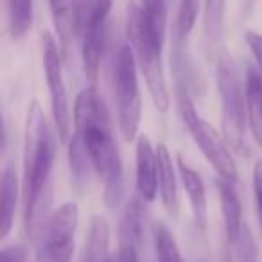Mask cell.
<instances>
[{
    "mask_svg": "<svg viewBox=\"0 0 262 262\" xmlns=\"http://www.w3.org/2000/svg\"><path fill=\"white\" fill-rule=\"evenodd\" d=\"M74 126L81 137L92 167L102 182V198L110 208L117 207L122 198V160L117 142L113 139L110 113L102 97L95 86H86L81 90L74 102Z\"/></svg>",
    "mask_w": 262,
    "mask_h": 262,
    "instance_id": "obj_1",
    "label": "cell"
},
{
    "mask_svg": "<svg viewBox=\"0 0 262 262\" xmlns=\"http://www.w3.org/2000/svg\"><path fill=\"white\" fill-rule=\"evenodd\" d=\"M56 144L40 102L33 101L26 117L24 139V201H26V225L31 237L38 239L41 230L40 215L43 214L45 194L49 190Z\"/></svg>",
    "mask_w": 262,
    "mask_h": 262,
    "instance_id": "obj_2",
    "label": "cell"
},
{
    "mask_svg": "<svg viewBox=\"0 0 262 262\" xmlns=\"http://www.w3.org/2000/svg\"><path fill=\"white\" fill-rule=\"evenodd\" d=\"M126 31L129 45L135 52L139 69L144 74L155 108L165 113L171 106V95H169L164 65H162V45L153 38L142 8L137 6L135 2L127 4Z\"/></svg>",
    "mask_w": 262,
    "mask_h": 262,
    "instance_id": "obj_3",
    "label": "cell"
},
{
    "mask_svg": "<svg viewBox=\"0 0 262 262\" xmlns=\"http://www.w3.org/2000/svg\"><path fill=\"white\" fill-rule=\"evenodd\" d=\"M217 90L221 99V129L230 149L246 155V92L237 65L228 54L217 56Z\"/></svg>",
    "mask_w": 262,
    "mask_h": 262,
    "instance_id": "obj_4",
    "label": "cell"
},
{
    "mask_svg": "<svg viewBox=\"0 0 262 262\" xmlns=\"http://www.w3.org/2000/svg\"><path fill=\"white\" fill-rule=\"evenodd\" d=\"M113 95L119 129L124 140H135L142 119V99L139 88V63L129 43L120 45L113 63Z\"/></svg>",
    "mask_w": 262,
    "mask_h": 262,
    "instance_id": "obj_5",
    "label": "cell"
},
{
    "mask_svg": "<svg viewBox=\"0 0 262 262\" xmlns=\"http://www.w3.org/2000/svg\"><path fill=\"white\" fill-rule=\"evenodd\" d=\"M178 97V110L180 117H182L183 124L189 129L190 137L200 147L203 157L207 158L208 164L214 167V171L219 174V178L230 180V182L237 183L239 180V171H237L235 160H233L232 153H230V146L225 140V137L219 135L214 129V126L201 119L198 113L196 106H194L192 95L185 90L176 92Z\"/></svg>",
    "mask_w": 262,
    "mask_h": 262,
    "instance_id": "obj_6",
    "label": "cell"
},
{
    "mask_svg": "<svg viewBox=\"0 0 262 262\" xmlns=\"http://www.w3.org/2000/svg\"><path fill=\"white\" fill-rule=\"evenodd\" d=\"M110 11L112 0H77L76 36L81 40L83 70L90 86L97 84Z\"/></svg>",
    "mask_w": 262,
    "mask_h": 262,
    "instance_id": "obj_7",
    "label": "cell"
},
{
    "mask_svg": "<svg viewBox=\"0 0 262 262\" xmlns=\"http://www.w3.org/2000/svg\"><path fill=\"white\" fill-rule=\"evenodd\" d=\"M41 54H43V72L47 81L49 97H51V112L54 119V126L58 137L63 142H69L72 137V115H70L69 95H67L65 79H63L61 52L52 38V34L45 33L41 38Z\"/></svg>",
    "mask_w": 262,
    "mask_h": 262,
    "instance_id": "obj_8",
    "label": "cell"
},
{
    "mask_svg": "<svg viewBox=\"0 0 262 262\" xmlns=\"http://www.w3.org/2000/svg\"><path fill=\"white\" fill-rule=\"evenodd\" d=\"M79 225V207L74 201L59 205L45 225V253L49 262H72L74 239Z\"/></svg>",
    "mask_w": 262,
    "mask_h": 262,
    "instance_id": "obj_9",
    "label": "cell"
},
{
    "mask_svg": "<svg viewBox=\"0 0 262 262\" xmlns=\"http://www.w3.org/2000/svg\"><path fill=\"white\" fill-rule=\"evenodd\" d=\"M135 187L142 201H155L158 194V155L153 147L149 137L140 135L137 140L135 153Z\"/></svg>",
    "mask_w": 262,
    "mask_h": 262,
    "instance_id": "obj_10",
    "label": "cell"
},
{
    "mask_svg": "<svg viewBox=\"0 0 262 262\" xmlns=\"http://www.w3.org/2000/svg\"><path fill=\"white\" fill-rule=\"evenodd\" d=\"M178 165V174L182 180V185L187 192V198L192 207L194 221H196L198 228L205 230L207 228V217H208V208H207V190H205L203 178L196 169H192L182 157L176 160Z\"/></svg>",
    "mask_w": 262,
    "mask_h": 262,
    "instance_id": "obj_11",
    "label": "cell"
},
{
    "mask_svg": "<svg viewBox=\"0 0 262 262\" xmlns=\"http://www.w3.org/2000/svg\"><path fill=\"white\" fill-rule=\"evenodd\" d=\"M158 155V192H160L162 203L169 215L176 217L180 210L178 200V178H176V167L171 153L165 144L157 146Z\"/></svg>",
    "mask_w": 262,
    "mask_h": 262,
    "instance_id": "obj_12",
    "label": "cell"
},
{
    "mask_svg": "<svg viewBox=\"0 0 262 262\" xmlns=\"http://www.w3.org/2000/svg\"><path fill=\"white\" fill-rule=\"evenodd\" d=\"M79 262H113L110 250V223L104 215H92Z\"/></svg>",
    "mask_w": 262,
    "mask_h": 262,
    "instance_id": "obj_13",
    "label": "cell"
},
{
    "mask_svg": "<svg viewBox=\"0 0 262 262\" xmlns=\"http://www.w3.org/2000/svg\"><path fill=\"white\" fill-rule=\"evenodd\" d=\"M215 185H217V192H219V203H221V214H223V223H225L226 241H228L230 244H233L244 226L241 200L235 192L233 182L225 180V178H217Z\"/></svg>",
    "mask_w": 262,
    "mask_h": 262,
    "instance_id": "obj_14",
    "label": "cell"
},
{
    "mask_svg": "<svg viewBox=\"0 0 262 262\" xmlns=\"http://www.w3.org/2000/svg\"><path fill=\"white\" fill-rule=\"evenodd\" d=\"M52 24L61 43V51L69 56L70 45L77 29V0H49Z\"/></svg>",
    "mask_w": 262,
    "mask_h": 262,
    "instance_id": "obj_15",
    "label": "cell"
},
{
    "mask_svg": "<svg viewBox=\"0 0 262 262\" xmlns=\"http://www.w3.org/2000/svg\"><path fill=\"white\" fill-rule=\"evenodd\" d=\"M246 92V115L251 137L262 149V74L250 67L244 79Z\"/></svg>",
    "mask_w": 262,
    "mask_h": 262,
    "instance_id": "obj_16",
    "label": "cell"
},
{
    "mask_svg": "<svg viewBox=\"0 0 262 262\" xmlns=\"http://www.w3.org/2000/svg\"><path fill=\"white\" fill-rule=\"evenodd\" d=\"M225 31V0H205L203 34L208 58H215L223 43Z\"/></svg>",
    "mask_w": 262,
    "mask_h": 262,
    "instance_id": "obj_17",
    "label": "cell"
},
{
    "mask_svg": "<svg viewBox=\"0 0 262 262\" xmlns=\"http://www.w3.org/2000/svg\"><path fill=\"white\" fill-rule=\"evenodd\" d=\"M0 190H2V214H0V237L6 239L13 228V221H15L16 214V205H18V176L13 165H8L2 172V183H0Z\"/></svg>",
    "mask_w": 262,
    "mask_h": 262,
    "instance_id": "obj_18",
    "label": "cell"
},
{
    "mask_svg": "<svg viewBox=\"0 0 262 262\" xmlns=\"http://www.w3.org/2000/svg\"><path fill=\"white\" fill-rule=\"evenodd\" d=\"M8 24L13 40H22L33 26L34 0H6Z\"/></svg>",
    "mask_w": 262,
    "mask_h": 262,
    "instance_id": "obj_19",
    "label": "cell"
},
{
    "mask_svg": "<svg viewBox=\"0 0 262 262\" xmlns=\"http://www.w3.org/2000/svg\"><path fill=\"white\" fill-rule=\"evenodd\" d=\"M140 8L153 38L164 47L167 33V0H140Z\"/></svg>",
    "mask_w": 262,
    "mask_h": 262,
    "instance_id": "obj_20",
    "label": "cell"
},
{
    "mask_svg": "<svg viewBox=\"0 0 262 262\" xmlns=\"http://www.w3.org/2000/svg\"><path fill=\"white\" fill-rule=\"evenodd\" d=\"M69 165H70V172H72L74 183L77 187H81L86 182L88 171L92 167V160L90 155H88L86 147H84L83 140L77 133H74L69 140Z\"/></svg>",
    "mask_w": 262,
    "mask_h": 262,
    "instance_id": "obj_21",
    "label": "cell"
},
{
    "mask_svg": "<svg viewBox=\"0 0 262 262\" xmlns=\"http://www.w3.org/2000/svg\"><path fill=\"white\" fill-rule=\"evenodd\" d=\"M155 251H157V262H183L182 251L176 243L174 235L164 223H157L153 226Z\"/></svg>",
    "mask_w": 262,
    "mask_h": 262,
    "instance_id": "obj_22",
    "label": "cell"
},
{
    "mask_svg": "<svg viewBox=\"0 0 262 262\" xmlns=\"http://www.w3.org/2000/svg\"><path fill=\"white\" fill-rule=\"evenodd\" d=\"M198 15H200V0H180L172 40L189 41L190 33L194 31V26L198 22Z\"/></svg>",
    "mask_w": 262,
    "mask_h": 262,
    "instance_id": "obj_23",
    "label": "cell"
},
{
    "mask_svg": "<svg viewBox=\"0 0 262 262\" xmlns=\"http://www.w3.org/2000/svg\"><path fill=\"white\" fill-rule=\"evenodd\" d=\"M233 244L237 248L235 250L237 262H258V251H257V244H255V237L246 223H244L243 230H241L239 237H237V241Z\"/></svg>",
    "mask_w": 262,
    "mask_h": 262,
    "instance_id": "obj_24",
    "label": "cell"
},
{
    "mask_svg": "<svg viewBox=\"0 0 262 262\" xmlns=\"http://www.w3.org/2000/svg\"><path fill=\"white\" fill-rule=\"evenodd\" d=\"M140 244L129 239H120L113 262H140Z\"/></svg>",
    "mask_w": 262,
    "mask_h": 262,
    "instance_id": "obj_25",
    "label": "cell"
},
{
    "mask_svg": "<svg viewBox=\"0 0 262 262\" xmlns=\"http://www.w3.org/2000/svg\"><path fill=\"white\" fill-rule=\"evenodd\" d=\"M251 187H253V203L255 212L258 217V226L262 232V160H257L253 165V174H251Z\"/></svg>",
    "mask_w": 262,
    "mask_h": 262,
    "instance_id": "obj_26",
    "label": "cell"
},
{
    "mask_svg": "<svg viewBox=\"0 0 262 262\" xmlns=\"http://www.w3.org/2000/svg\"><path fill=\"white\" fill-rule=\"evenodd\" d=\"M246 43H248V47H250L251 54H253L255 61H257L258 69H260V74H262V34L255 33V31H248Z\"/></svg>",
    "mask_w": 262,
    "mask_h": 262,
    "instance_id": "obj_27",
    "label": "cell"
},
{
    "mask_svg": "<svg viewBox=\"0 0 262 262\" xmlns=\"http://www.w3.org/2000/svg\"><path fill=\"white\" fill-rule=\"evenodd\" d=\"M0 262H27V253L20 244H11L2 250Z\"/></svg>",
    "mask_w": 262,
    "mask_h": 262,
    "instance_id": "obj_28",
    "label": "cell"
},
{
    "mask_svg": "<svg viewBox=\"0 0 262 262\" xmlns=\"http://www.w3.org/2000/svg\"><path fill=\"white\" fill-rule=\"evenodd\" d=\"M221 262H233L232 253H230V248H228V244H226V246H225V250H223V258H221Z\"/></svg>",
    "mask_w": 262,
    "mask_h": 262,
    "instance_id": "obj_29",
    "label": "cell"
}]
</instances>
